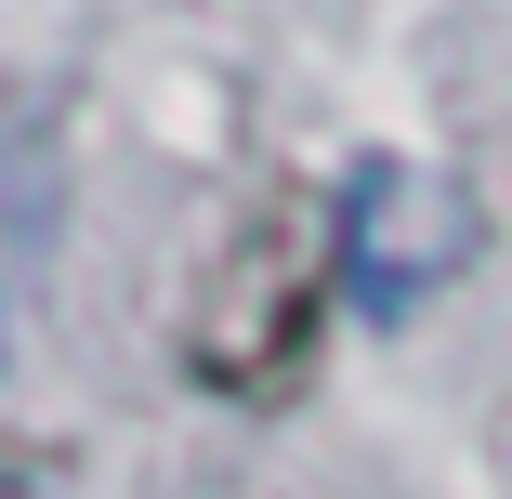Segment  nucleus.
Instances as JSON below:
<instances>
[{
	"mask_svg": "<svg viewBox=\"0 0 512 499\" xmlns=\"http://www.w3.org/2000/svg\"><path fill=\"white\" fill-rule=\"evenodd\" d=\"M329 250L302 237V224H250L224 263H211V289H197V329H184V368L211 381V394H276L302 355H316V276Z\"/></svg>",
	"mask_w": 512,
	"mask_h": 499,
	"instance_id": "obj_1",
	"label": "nucleus"
},
{
	"mask_svg": "<svg viewBox=\"0 0 512 499\" xmlns=\"http://www.w3.org/2000/svg\"><path fill=\"white\" fill-rule=\"evenodd\" d=\"M460 250H473V224H460V197L447 184H421L407 158H368L355 184H342V224H329V263H342V289H355V316H421L434 289L460 276Z\"/></svg>",
	"mask_w": 512,
	"mask_h": 499,
	"instance_id": "obj_2",
	"label": "nucleus"
}]
</instances>
